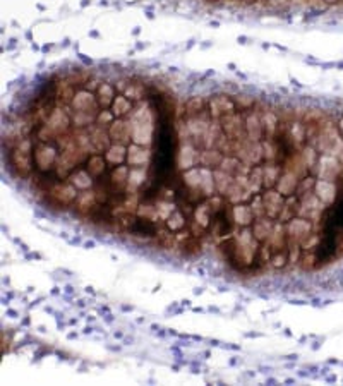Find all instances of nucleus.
I'll use <instances>...</instances> for the list:
<instances>
[{"label": "nucleus", "mask_w": 343, "mask_h": 386, "mask_svg": "<svg viewBox=\"0 0 343 386\" xmlns=\"http://www.w3.org/2000/svg\"><path fill=\"white\" fill-rule=\"evenodd\" d=\"M31 141H19L17 148L12 151V165L19 170L21 175H28L31 172Z\"/></svg>", "instance_id": "obj_1"}, {"label": "nucleus", "mask_w": 343, "mask_h": 386, "mask_svg": "<svg viewBox=\"0 0 343 386\" xmlns=\"http://www.w3.org/2000/svg\"><path fill=\"white\" fill-rule=\"evenodd\" d=\"M287 239L290 244H302L307 237H311V223L307 220H290V223L287 225Z\"/></svg>", "instance_id": "obj_2"}, {"label": "nucleus", "mask_w": 343, "mask_h": 386, "mask_svg": "<svg viewBox=\"0 0 343 386\" xmlns=\"http://www.w3.org/2000/svg\"><path fill=\"white\" fill-rule=\"evenodd\" d=\"M263 201H265V210L268 218L275 220L280 216L281 210H283V199H281L280 192H275V190H268L263 196Z\"/></svg>", "instance_id": "obj_3"}, {"label": "nucleus", "mask_w": 343, "mask_h": 386, "mask_svg": "<svg viewBox=\"0 0 343 386\" xmlns=\"http://www.w3.org/2000/svg\"><path fill=\"white\" fill-rule=\"evenodd\" d=\"M52 198H54L60 206L69 205V203H72V201H76L77 199V189L74 187V185L57 184V185L52 187Z\"/></svg>", "instance_id": "obj_4"}, {"label": "nucleus", "mask_w": 343, "mask_h": 386, "mask_svg": "<svg viewBox=\"0 0 343 386\" xmlns=\"http://www.w3.org/2000/svg\"><path fill=\"white\" fill-rule=\"evenodd\" d=\"M57 158V153L54 148H50L48 144H39L36 149V155H34V160H36L38 167L41 170H47L50 168V165L54 163V160Z\"/></svg>", "instance_id": "obj_5"}, {"label": "nucleus", "mask_w": 343, "mask_h": 386, "mask_svg": "<svg viewBox=\"0 0 343 386\" xmlns=\"http://www.w3.org/2000/svg\"><path fill=\"white\" fill-rule=\"evenodd\" d=\"M232 215H234V221L237 225H240V227H249V225L256 220V216H254V213H252V208L245 206V205L234 206Z\"/></svg>", "instance_id": "obj_6"}, {"label": "nucleus", "mask_w": 343, "mask_h": 386, "mask_svg": "<svg viewBox=\"0 0 343 386\" xmlns=\"http://www.w3.org/2000/svg\"><path fill=\"white\" fill-rule=\"evenodd\" d=\"M273 221H271V218L268 220L265 218V216H261V218H256V223H254V237L258 239V242H266L268 239H270L271 232H273Z\"/></svg>", "instance_id": "obj_7"}, {"label": "nucleus", "mask_w": 343, "mask_h": 386, "mask_svg": "<svg viewBox=\"0 0 343 386\" xmlns=\"http://www.w3.org/2000/svg\"><path fill=\"white\" fill-rule=\"evenodd\" d=\"M192 215H194V221L197 225H201L204 230L209 227L211 221H213V211H211L209 208V203H201V205H197L194 208V211H192Z\"/></svg>", "instance_id": "obj_8"}, {"label": "nucleus", "mask_w": 343, "mask_h": 386, "mask_svg": "<svg viewBox=\"0 0 343 386\" xmlns=\"http://www.w3.org/2000/svg\"><path fill=\"white\" fill-rule=\"evenodd\" d=\"M96 205H98V203H96L95 192H82V194H79L76 199L77 210L81 213H84V215H90L91 210H93Z\"/></svg>", "instance_id": "obj_9"}, {"label": "nucleus", "mask_w": 343, "mask_h": 386, "mask_svg": "<svg viewBox=\"0 0 343 386\" xmlns=\"http://www.w3.org/2000/svg\"><path fill=\"white\" fill-rule=\"evenodd\" d=\"M131 129H133V127H131L125 121L112 122V127H110V136H112L113 139L125 141L127 137L131 136Z\"/></svg>", "instance_id": "obj_10"}, {"label": "nucleus", "mask_w": 343, "mask_h": 386, "mask_svg": "<svg viewBox=\"0 0 343 386\" xmlns=\"http://www.w3.org/2000/svg\"><path fill=\"white\" fill-rule=\"evenodd\" d=\"M232 184H234V180H232L230 174H227V172H223V170L215 172V185H217V190L222 194V196H225Z\"/></svg>", "instance_id": "obj_11"}, {"label": "nucleus", "mask_w": 343, "mask_h": 386, "mask_svg": "<svg viewBox=\"0 0 343 386\" xmlns=\"http://www.w3.org/2000/svg\"><path fill=\"white\" fill-rule=\"evenodd\" d=\"M245 129H247V136H249L250 141H259V139H261L263 122L259 121L256 115H249L247 124H245Z\"/></svg>", "instance_id": "obj_12"}, {"label": "nucleus", "mask_w": 343, "mask_h": 386, "mask_svg": "<svg viewBox=\"0 0 343 386\" xmlns=\"http://www.w3.org/2000/svg\"><path fill=\"white\" fill-rule=\"evenodd\" d=\"M278 189L281 194H292L297 189V175L293 172H287L278 182Z\"/></svg>", "instance_id": "obj_13"}, {"label": "nucleus", "mask_w": 343, "mask_h": 386, "mask_svg": "<svg viewBox=\"0 0 343 386\" xmlns=\"http://www.w3.org/2000/svg\"><path fill=\"white\" fill-rule=\"evenodd\" d=\"M201 251V242L197 241L194 235H187L186 241L180 244V252L182 256H196Z\"/></svg>", "instance_id": "obj_14"}, {"label": "nucleus", "mask_w": 343, "mask_h": 386, "mask_svg": "<svg viewBox=\"0 0 343 386\" xmlns=\"http://www.w3.org/2000/svg\"><path fill=\"white\" fill-rule=\"evenodd\" d=\"M165 225H166V228H168V230H172L174 234H177L184 227H186V218H184V215L179 210H175L168 216V218L165 220Z\"/></svg>", "instance_id": "obj_15"}, {"label": "nucleus", "mask_w": 343, "mask_h": 386, "mask_svg": "<svg viewBox=\"0 0 343 386\" xmlns=\"http://www.w3.org/2000/svg\"><path fill=\"white\" fill-rule=\"evenodd\" d=\"M213 174L208 170V168H201V190L204 192V196H211L213 194V190L217 189V185H215L213 182Z\"/></svg>", "instance_id": "obj_16"}, {"label": "nucleus", "mask_w": 343, "mask_h": 386, "mask_svg": "<svg viewBox=\"0 0 343 386\" xmlns=\"http://www.w3.org/2000/svg\"><path fill=\"white\" fill-rule=\"evenodd\" d=\"M112 184L117 189H124L125 184H129V168L127 167H118L117 170H113L112 174Z\"/></svg>", "instance_id": "obj_17"}, {"label": "nucleus", "mask_w": 343, "mask_h": 386, "mask_svg": "<svg viewBox=\"0 0 343 386\" xmlns=\"http://www.w3.org/2000/svg\"><path fill=\"white\" fill-rule=\"evenodd\" d=\"M298 210V201L295 198H288L287 203H283V210L280 213V221H290L295 215V211Z\"/></svg>", "instance_id": "obj_18"}, {"label": "nucleus", "mask_w": 343, "mask_h": 386, "mask_svg": "<svg viewBox=\"0 0 343 386\" xmlns=\"http://www.w3.org/2000/svg\"><path fill=\"white\" fill-rule=\"evenodd\" d=\"M95 105V100H93V95L91 93H79V95L74 98V106L79 110V112H88L90 106Z\"/></svg>", "instance_id": "obj_19"}, {"label": "nucleus", "mask_w": 343, "mask_h": 386, "mask_svg": "<svg viewBox=\"0 0 343 386\" xmlns=\"http://www.w3.org/2000/svg\"><path fill=\"white\" fill-rule=\"evenodd\" d=\"M280 172L281 168L278 165H268L263 168V179H265V185L266 187H271L275 184L276 179H280Z\"/></svg>", "instance_id": "obj_20"}, {"label": "nucleus", "mask_w": 343, "mask_h": 386, "mask_svg": "<svg viewBox=\"0 0 343 386\" xmlns=\"http://www.w3.org/2000/svg\"><path fill=\"white\" fill-rule=\"evenodd\" d=\"M265 185V179H263V168H256V170L250 174L249 179V190L250 192H259L261 187Z\"/></svg>", "instance_id": "obj_21"}, {"label": "nucleus", "mask_w": 343, "mask_h": 386, "mask_svg": "<svg viewBox=\"0 0 343 386\" xmlns=\"http://www.w3.org/2000/svg\"><path fill=\"white\" fill-rule=\"evenodd\" d=\"M72 185L76 189H88L91 185V174L79 170L76 175H72Z\"/></svg>", "instance_id": "obj_22"}, {"label": "nucleus", "mask_w": 343, "mask_h": 386, "mask_svg": "<svg viewBox=\"0 0 343 386\" xmlns=\"http://www.w3.org/2000/svg\"><path fill=\"white\" fill-rule=\"evenodd\" d=\"M129 162L136 167H143L148 162V151L141 148H133V151H129Z\"/></svg>", "instance_id": "obj_23"}, {"label": "nucleus", "mask_w": 343, "mask_h": 386, "mask_svg": "<svg viewBox=\"0 0 343 386\" xmlns=\"http://www.w3.org/2000/svg\"><path fill=\"white\" fill-rule=\"evenodd\" d=\"M184 180L189 187H199L201 185V168H191L184 174Z\"/></svg>", "instance_id": "obj_24"}, {"label": "nucleus", "mask_w": 343, "mask_h": 386, "mask_svg": "<svg viewBox=\"0 0 343 386\" xmlns=\"http://www.w3.org/2000/svg\"><path fill=\"white\" fill-rule=\"evenodd\" d=\"M155 237H156V241L160 242L161 247H172L175 235H174V232H172V230H168V228H161V230H158Z\"/></svg>", "instance_id": "obj_25"}, {"label": "nucleus", "mask_w": 343, "mask_h": 386, "mask_svg": "<svg viewBox=\"0 0 343 386\" xmlns=\"http://www.w3.org/2000/svg\"><path fill=\"white\" fill-rule=\"evenodd\" d=\"M290 131H292V139L295 144H301L302 141H304V137L307 136V131L306 127L302 126L301 122H292V126H290Z\"/></svg>", "instance_id": "obj_26"}, {"label": "nucleus", "mask_w": 343, "mask_h": 386, "mask_svg": "<svg viewBox=\"0 0 343 386\" xmlns=\"http://www.w3.org/2000/svg\"><path fill=\"white\" fill-rule=\"evenodd\" d=\"M100 95H102V98H100V101H102L103 106L110 105L113 101V96H115V91H113V88L110 86L108 83H103L102 86H100Z\"/></svg>", "instance_id": "obj_27"}, {"label": "nucleus", "mask_w": 343, "mask_h": 386, "mask_svg": "<svg viewBox=\"0 0 343 386\" xmlns=\"http://www.w3.org/2000/svg\"><path fill=\"white\" fill-rule=\"evenodd\" d=\"M131 108H133V106H131L127 96H117V100L113 101V112L117 115H124L127 112H131Z\"/></svg>", "instance_id": "obj_28"}, {"label": "nucleus", "mask_w": 343, "mask_h": 386, "mask_svg": "<svg viewBox=\"0 0 343 386\" xmlns=\"http://www.w3.org/2000/svg\"><path fill=\"white\" fill-rule=\"evenodd\" d=\"M270 264L273 266V268H276V269H280V268H283V266H287V264H288V249L285 251V252L276 251L275 254H273V257L270 259Z\"/></svg>", "instance_id": "obj_29"}, {"label": "nucleus", "mask_w": 343, "mask_h": 386, "mask_svg": "<svg viewBox=\"0 0 343 386\" xmlns=\"http://www.w3.org/2000/svg\"><path fill=\"white\" fill-rule=\"evenodd\" d=\"M239 167H240V162L237 158H223L222 160V165H220V170L227 172V174H234L237 172L239 174Z\"/></svg>", "instance_id": "obj_30"}, {"label": "nucleus", "mask_w": 343, "mask_h": 386, "mask_svg": "<svg viewBox=\"0 0 343 386\" xmlns=\"http://www.w3.org/2000/svg\"><path fill=\"white\" fill-rule=\"evenodd\" d=\"M276 124H278V119L275 117V113H271V112L265 113V119H263V129H266V132L270 137L275 134Z\"/></svg>", "instance_id": "obj_31"}, {"label": "nucleus", "mask_w": 343, "mask_h": 386, "mask_svg": "<svg viewBox=\"0 0 343 386\" xmlns=\"http://www.w3.org/2000/svg\"><path fill=\"white\" fill-rule=\"evenodd\" d=\"M103 168H105V162H103L102 157H93V158L90 160V165H88V172H90V174L93 175V177L102 174Z\"/></svg>", "instance_id": "obj_32"}, {"label": "nucleus", "mask_w": 343, "mask_h": 386, "mask_svg": "<svg viewBox=\"0 0 343 386\" xmlns=\"http://www.w3.org/2000/svg\"><path fill=\"white\" fill-rule=\"evenodd\" d=\"M143 182H144V172L143 170H139V168L131 170V174H129V189L136 190L141 184H143Z\"/></svg>", "instance_id": "obj_33"}, {"label": "nucleus", "mask_w": 343, "mask_h": 386, "mask_svg": "<svg viewBox=\"0 0 343 386\" xmlns=\"http://www.w3.org/2000/svg\"><path fill=\"white\" fill-rule=\"evenodd\" d=\"M124 157H125V151L122 146H117V148H112L107 151V160L113 163H122L124 162Z\"/></svg>", "instance_id": "obj_34"}, {"label": "nucleus", "mask_w": 343, "mask_h": 386, "mask_svg": "<svg viewBox=\"0 0 343 386\" xmlns=\"http://www.w3.org/2000/svg\"><path fill=\"white\" fill-rule=\"evenodd\" d=\"M222 160H223V157L220 155L218 151H204L203 153V157H201V162L204 163V165H208V167H211L215 163V165H218V163H222Z\"/></svg>", "instance_id": "obj_35"}, {"label": "nucleus", "mask_w": 343, "mask_h": 386, "mask_svg": "<svg viewBox=\"0 0 343 386\" xmlns=\"http://www.w3.org/2000/svg\"><path fill=\"white\" fill-rule=\"evenodd\" d=\"M250 208H252V213L256 218H261V216L266 215V210H265V201H263V196H256L252 201V205H250Z\"/></svg>", "instance_id": "obj_36"}, {"label": "nucleus", "mask_w": 343, "mask_h": 386, "mask_svg": "<svg viewBox=\"0 0 343 386\" xmlns=\"http://www.w3.org/2000/svg\"><path fill=\"white\" fill-rule=\"evenodd\" d=\"M156 211H158V218L161 220H166L168 216L172 215V213L175 211V206L170 205V203H160V205H156Z\"/></svg>", "instance_id": "obj_37"}, {"label": "nucleus", "mask_w": 343, "mask_h": 386, "mask_svg": "<svg viewBox=\"0 0 343 386\" xmlns=\"http://www.w3.org/2000/svg\"><path fill=\"white\" fill-rule=\"evenodd\" d=\"M186 108H187V113H189V115L201 112V108H203V100H201L199 96H196V98H192V100L187 101Z\"/></svg>", "instance_id": "obj_38"}, {"label": "nucleus", "mask_w": 343, "mask_h": 386, "mask_svg": "<svg viewBox=\"0 0 343 386\" xmlns=\"http://www.w3.org/2000/svg\"><path fill=\"white\" fill-rule=\"evenodd\" d=\"M208 203H209V208H211V211H213V215L220 213V211L223 210V206H225V205H223V199L218 198V196H213Z\"/></svg>", "instance_id": "obj_39"}, {"label": "nucleus", "mask_w": 343, "mask_h": 386, "mask_svg": "<svg viewBox=\"0 0 343 386\" xmlns=\"http://www.w3.org/2000/svg\"><path fill=\"white\" fill-rule=\"evenodd\" d=\"M263 149H266V151H265V157H266L268 160H273V158L276 157V153H275L276 149H275L270 143H263Z\"/></svg>", "instance_id": "obj_40"}, {"label": "nucleus", "mask_w": 343, "mask_h": 386, "mask_svg": "<svg viewBox=\"0 0 343 386\" xmlns=\"http://www.w3.org/2000/svg\"><path fill=\"white\" fill-rule=\"evenodd\" d=\"M112 119H113V113L105 110V112L98 115V124H112Z\"/></svg>", "instance_id": "obj_41"}, {"label": "nucleus", "mask_w": 343, "mask_h": 386, "mask_svg": "<svg viewBox=\"0 0 343 386\" xmlns=\"http://www.w3.org/2000/svg\"><path fill=\"white\" fill-rule=\"evenodd\" d=\"M288 0H270V6H285Z\"/></svg>", "instance_id": "obj_42"}, {"label": "nucleus", "mask_w": 343, "mask_h": 386, "mask_svg": "<svg viewBox=\"0 0 343 386\" xmlns=\"http://www.w3.org/2000/svg\"><path fill=\"white\" fill-rule=\"evenodd\" d=\"M283 359H287V361H297V354H292V356H287Z\"/></svg>", "instance_id": "obj_43"}, {"label": "nucleus", "mask_w": 343, "mask_h": 386, "mask_svg": "<svg viewBox=\"0 0 343 386\" xmlns=\"http://www.w3.org/2000/svg\"><path fill=\"white\" fill-rule=\"evenodd\" d=\"M86 247H88V249H93V247H95V242H88Z\"/></svg>", "instance_id": "obj_44"}, {"label": "nucleus", "mask_w": 343, "mask_h": 386, "mask_svg": "<svg viewBox=\"0 0 343 386\" xmlns=\"http://www.w3.org/2000/svg\"><path fill=\"white\" fill-rule=\"evenodd\" d=\"M86 292H88V294H95L93 287H86Z\"/></svg>", "instance_id": "obj_45"}, {"label": "nucleus", "mask_w": 343, "mask_h": 386, "mask_svg": "<svg viewBox=\"0 0 343 386\" xmlns=\"http://www.w3.org/2000/svg\"><path fill=\"white\" fill-rule=\"evenodd\" d=\"M91 331H93V328H91V326L84 328V333H86V335H88V333H91Z\"/></svg>", "instance_id": "obj_46"}, {"label": "nucleus", "mask_w": 343, "mask_h": 386, "mask_svg": "<svg viewBox=\"0 0 343 386\" xmlns=\"http://www.w3.org/2000/svg\"><path fill=\"white\" fill-rule=\"evenodd\" d=\"M76 336H77V333H69V335H67V338L74 340V338H76Z\"/></svg>", "instance_id": "obj_47"}, {"label": "nucleus", "mask_w": 343, "mask_h": 386, "mask_svg": "<svg viewBox=\"0 0 343 386\" xmlns=\"http://www.w3.org/2000/svg\"><path fill=\"white\" fill-rule=\"evenodd\" d=\"M7 313H9V314H11V316H12V318H16V314H17V313H16V311H11V309H9V311H7Z\"/></svg>", "instance_id": "obj_48"}, {"label": "nucleus", "mask_w": 343, "mask_h": 386, "mask_svg": "<svg viewBox=\"0 0 343 386\" xmlns=\"http://www.w3.org/2000/svg\"><path fill=\"white\" fill-rule=\"evenodd\" d=\"M194 294H197V295H199V294H203V288H196V290H194Z\"/></svg>", "instance_id": "obj_49"}, {"label": "nucleus", "mask_w": 343, "mask_h": 386, "mask_svg": "<svg viewBox=\"0 0 343 386\" xmlns=\"http://www.w3.org/2000/svg\"><path fill=\"white\" fill-rule=\"evenodd\" d=\"M122 336H124V335H122L120 331H115V338H122Z\"/></svg>", "instance_id": "obj_50"}, {"label": "nucleus", "mask_w": 343, "mask_h": 386, "mask_svg": "<svg viewBox=\"0 0 343 386\" xmlns=\"http://www.w3.org/2000/svg\"><path fill=\"white\" fill-rule=\"evenodd\" d=\"M244 2H245V4H250V2H252V0H244Z\"/></svg>", "instance_id": "obj_51"}]
</instances>
